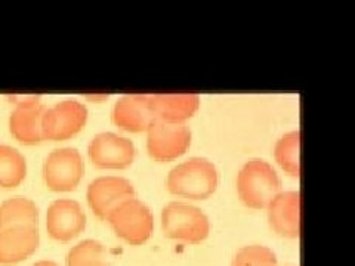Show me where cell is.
<instances>
[{
  "label": "cell",
  "mask_w": 355,
  "mask_h": 266,
  "mask_svg": "<svg viewBox=\"0 0 355 266\" xmlns=\"http://www.w3.org/2000/svg\"><path fill=\"white\" fill-rule=\"evenodd\" d=\"M219 185V172L214 161L206 157H190L173 166L166 176V190L171 194L206 200Z\"/></svg>",
  "instance_id": "6da1fadb"
},
{
  "label": "cell",
  "mask_w": 355,
  "mask_h": 266,
  "mask_svg": "<svg viewBox=\"0 0 355 266\" xmlns=\"http://www.w3.org/2000/svg\"><path fill=\"white\" fill-rule=\"evenodd\" d=\"M237 194L240 202L253 210L266 209L282 191V179L272 164L263 159H250L237 173Z\"/></svg>",
  "instance_id": "7a4b0ae2"
},
{
  "label": "cell",
  "mask_w": 355,
  "mask_h": 266,
  "mask_svg": "<svg viewBox=\"0 0 355 266\" xmlns=\"http://www.w3.org/2000/svg\"><path fill=\"white\" fill-rule=\"evenodd\" d=\"M164 237L190 244L203 242L210 234V220L202 209L184 202H171L162 210Z\"/></svg>",
  "instance_id": "3957f363"
},
{
  "label": "cell",
  "mask_w": 355,
  "mask_h": 266,
  "mask_svg": "<svg viewBox=\"0 0 355 266\" xmlns=\"http://www.w3.org/2000/svg\"><path fill=\"white\" fill-rule=\"evenodd\" d=\"M107 222L114 234L130 246L147 242L154 231L151 209L137 197L128 198L116 206L107 216Z\"/></svg>",
  "instance_id": "277c9868"
},
{
  "label": "cell",
  "mask_w": 355,
  "mask_h": 266,
  "mask_svg": "<svg viewBox=\"0 0 355 266\" xmlns=\"http://www.w3.org/2000/svg\"><path fill=\"white\" fill-rule=\"evenodd\" d=\"M83 175L85 161L80 151L74 147L55 148L43 161V182L53 193L74 191Z\"/></svg>",
  "instance_id": "5b68a950"
},
{
  "label": "cell",
  "mask_w": 355,
  "mask_h": 266,
  "mask_svg": "<svg viewBox=\"0 0 355 266\" xmlns=\"http://www.w3.org/2000/svg\"><path fill=\"white\" fill-rule=\"evenodd\" d=\"M87 107L77 99H64L44 109L42 118V138L60 142L79 133L87 121Z\"/></svg>",
  "instance_id": "8992f818"
},
{
  "label": "cell",
  "mask_w": 355,
  "mask_h": 266,
  "mask_svg": "<svg viewBox=\"0 0 355 266\" xmlns=\"http://www.w3.org/2000/svg\"><path fill=\"white\" fill-rule=\"evenodd\" d=\"M87 155L98 169L123 170L135 161L137 147L132 139L119 133L101 132L89 142Z\"/></svg>",
  "instance_id": "52a82bcc"
},
{
  "label": "cell",
  "mask_w": 355,
  "mask_h": 266,
  "mask_svg": "<svg viewBox=\"0 0 355 266\" xmlns=\"http://www.w3.org/2000/svg\"><path fill=\"white\" fill-rule=\"evenodd\" d=\"M193 133L187 125H171L155 120L147 130V151L155 161H172L191 147Z\"/></svg>",
  "instance_id": "ba28073f"
},
{
  "label": "cell",
  "mask_w": 355,
  "mask_h": 266,
  "mask_svg": "<svg viewBox=\"0 0 355 266\" xmlns=\"http://www.w3.org/2000/svg\"><path fill=\"white\" fill-rule=\"evenodd\" d=\"M137 197L133 184L123 176L105 175L89 182L86 200L92 213L101 220H107L111 210L128 198Z\"/></svg>",
  "instance_id": "9c48e42d"
},
{
  "label": "cell",
  "mask_w": 355,
  "mask_h": 266,
  "mask_svg": "<svg viewBox=\"0 0 355 266\" xmlns=\"http://www.w3.org/2000/svg\"><path fill=\"white\" fill-rule=\"evenodd\" d=\"M86 229V213L73 198H57L46 210L48 236L60 242H70Z\"/></svg>",
  "instance_id": "30bf717a"
},
{
  "label": "cell",
  "mask_w": 355,
  "mask_h": 266,
  "mask_svg": "<svg viewBox=\"0 0 355 266\" xmlns=\"http://www.w3.org/2000/svg\"><path fill=\"white\" fill-rule=\"evenodd\" d=\"M111 120L125 132H147L155 121L151 94H128L120 96L111 109Z\"/></svg>",
  "instance_id": "8fae6325"
},
{
  "label": "cell",
  "mask_w": 355,
  "mask_h": 266,
  "mask_svg": "<svg viewBox=\"0 0 355 266\" xmlns=\"http://www.w3.org/2000/svg\"><path fill=\"white\" fill-rule=\"evenodd\" d=\"M266 218L271 229L283 238H299L301 234V194L280 191L266 206Z\"/></svg>",
  "instance_id": "7c38bea8"
},
{
  "label": "cell",
  "mask_w": 355,
  "mask_h": 266,
  "mask_svg": "<svg viewBox=\"0 0 355 266\" xmlns=\"http://www.w3.org/2000/svg\"><path fill=\"white\" fill-rule=\"evenodd\" d=\"M46 107L39 96H28L17 103L9 116V130L12 136L24 145L42 142V118Z\"/></svg>",
  "instance_id": "4fadbf2b"
},
{
  "label": "cell",
  "mask_w": 355,
  "mask_h": 266,
  "mask_svg": "<svg viewBox=\"0 0 355 266\" xmlns=\"http://www.w3.org/2000/svg\"><path fill=\"white\" fill-rule=\"evenodd\" d=\"M40 244L37 227H12L0 231V265L9 266L27 260Z\"/></svg>",
  "instance_id": "5bb4252c"
},
{
  "label": "cell",
  "mask_w": 355,
  "mask_h": 266,
  "mask_svg": "<svg viewBox=\"0 0 355 266\" xmlns=\"http://www.w3.org/2000/svg\"><path fill=\"white\" fill-rule=\"evenodd\" d=\"M155 120L171 125H185L200 108L197 94H151Z\"/></svg>",
  "instance_id": "9a60e30c"
},
{
  "label": "cell",
  "mask_w": 355,
  "mask_h": 266,
  "mask_svg": "<svg viewBox=\"0 0 355 266\" xmlns=\"http://www.w3.org/2000/svg\"><path fill=\"white\" fill-rule=\"evenodd\" d=\"M39 207L31 198L14 195L0 203V231L12 227H37Z\"/></svg>",
  "instance_id": "2e32d148"
},
{
  "label": "cell",
  "mask_w": 355,
  "mask_h": 266,
  "mask_svg": "<svg viewBox=\"0 0 355 266\" xmlns=\"http://www.w3.org/2000/svg\"><path fill=\"white\" fill-rule=\"evenodd\" d=\"M27 160L17 148L0 143V188L12 190L24 182Z\"/></svg>",
  "instance_id": "e0dca14e"
},
{
  "label": "cell",
  "mask_w": 355,
  "mask_h": 266,
  "mask_svg": "<svg viewBox=\"0 0 355 266\" xmlns=\"http://www.w3.org/2000/svg\"><path fill=\"white\" fill-rule=\"evenodd\" d=\"M299 150H301V130L299 129L286 132L275 141L274 145V159L277 164L293 177H299L301 173Z\"/></svg>",
  "instance_id": "ac0fdd59"
},
{
  "label": "cell",
  "mask_w": 355,
  "mask_h": 266,
  "mask_svg": "<svg viewBox=\"0 0 355 266\" xmlns=\"http://www.w3.org/2000/svg\"><path fill=\"white\" fill-rule=\"evenodd\" d=\"M67 266H110L104 244L87 238L73 246L65 256Z\"/></svg>",
  "instance_id": "d6986e66"
},
{
  "label": "cell",
  "mask_w": 355,
  "mask_h": 266,
  "mask_svg": "<svg viewBox=\"0 0 355 266\" xmlns=\"http://www.w3.org/2000/svg\"><path fill=\"white\" fill-rule=\"evenodd\" d=\"M231 266H279V259L270 247L249 244L236 251Z\"/></svg>",
  "instance_id": "ffe728a7"
},
{
  "label": "cell",
  "mask_w": 355,
  "mask_h": 266,
  "mask_svg": "<svg viewBox=\"0 0 355 266\" xmlns=\"http://www.w3.org/2000/svg\"><path fill=\"white\" fill-rule=\"evenodd\" d=\"M31 266H60V265L53 260H39L36 263H33Z\"/></svg>",
  "instance_id": "44dd1931"
}]
</instances>
